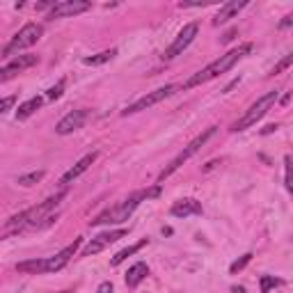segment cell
<instances>
[{
  "label": "cell",
  "mask_w": 293,
  "mask_h": 293,
  "mask_svg": "<svg viewBox=\"0 0 293 293\" xmlns=\"http://www.w3.org/2000/svg\"><path fill=\"white\" fill-rule=\"evenodd\" d=\"M197 32H199V25H197V23H188V25H184V30H181L179 35H177V39L172 41V46H169V48L163 53V60H174L177 55L184 53V50L188 48V46L195 41Z\"/></svg>",
  "instance_id": "52a82bcc"
},
{
  "label": "cell",
  "mask_w": 293,
  "mask_h": 293,
  "mask_svg": "<svg viewBox=\"0 0 293 293\" xmlns=\"http://www.w3.org/2000/svg\"><path fill=\"white\" fill-rule=\"evenodd\" d=\"M147 275H149V266H147L144 261H138L135 266H131L129 273H126V286L135 288L144 277H147Z\"/></svg>",
  "instance_id": "9a60e30c"
},
{
  "label": "cell",
  "mask_w": 293,
  "mask_h": 293,
  "mask_svg": "<svg viewBox=\"0 0 293 293\" xmlns=\"http://www.w3.org/2000/svg\"><path fill=\"white\" fill-rule=\"evenodd\" d=\"M41 35H44V28H41L39 23L23 25V28H21L14 37H12L10 44L3 48V55H5V57H10L12 53H16V50H21V48H30L32 44H37V41L41 39Z\"/></svg>",
  "instance_id": "5b68a950"
},
{
  "label": "cell",
  "mask_w": 293,
  "mask_h": 293,
  "mask_svg": "<svg viewBox=\"0 0 293 293\" xmlns=\"http://www.w3.org/2000/svg\"><path fill=\"white\" fill-rule=\"evenodd\" d=\"M177 90H179L177 85H165V87H158V90L149 92V94H147V96L138 99V101H135V103H131L126 110H122V114H124V117H129V114L142 112V110L151 108V105H156V103H160V101H165V99H167V96H172Z\"/></svg>",
  "instance_id": "8992f818"
},
{
  "label": "cell",
  "mask_w": 293,
  "mask_h": 293,
  "mask_svg": "<svg viewBox=\"0 0 293 293\" xmlns=\"http://www.w3.org/2000/svg\"><path fill=\"white\" fill-rule=\"evenodd\" d=\"M233 37H236V30H229L227 35H224V37H222V39H220V41H222V44H229V41H231Z\"/></svg>",
  "instance_id": "f1b7e54d"
},
{
  "label": "cell",
  "mask_w": 293,
  "mask_h": 293,
  "mask_svg": "<svg viewBox=\"0 0 293 293\" xmlns=\"http://www.w3.org/2000/svg\"><path fill=\"white\" fill-rule=\"evenodd\" d=\"M87 10H92V3H87V0H62V3L50 7L48 19H67V16L83 14Z\"/></svg>",
  "instance_id": "9c48e42d"
},
{
  "label": "cell",
  "mask_w": 293,
  "mask_h": 293,
  "mask_svg": "<svg viewBox=\"0 0 293 293\" xmlns=\"http://www.w3.org/2000/svg\"><path fill=\"white\" fill-rule=\"evenodd\" d=\"M158 195H160V186H154V188H147V190H140V193H133L129 199H124V202L117 204V206H112V209L103 211V213H101L96 220H92V227H96V224L124 222V220L131 218V213L138 209L142 199H154V197H158Z\"/></svg>",
  "instance_id": "7a4b0ae2"
},
{
  "label": "cell",
  "mask_w": 293,
  "mask_h": 293,
  "mask_svg": "<svg viewBox=\"0 0 293 293\" xmlns=\"http://www.w3.org/2000/svg\"><path fill=\"white\" fill-rule=\"evenodd\" d=\"M169 213L174 218H188V215H202V204L193 197H186V199H179V202L172 204V209Z\"/></svg>",
  "instance_id": "7c38bea8"
},
{
  "label": "cell",
  "mask_w": 293,
  "mask_h": 293,
  "mask_svg": "<svg viewBox=\"0 0 293 293\" xmlns=\"http://www.w3.org/2000/svg\"><path fill=\"white\" fill-rule=\"evenodd\" d=\"M250 261H252V252H245L243 257H241V259H236V261H233L231 266H229V273H231V275L241 273V270H243V268H245V266H248Z\"/></svg>",
  "instance_id": "7402d4cb"
},
{
  "label": "cell",
  "mask_w": 293,
  "mask_h": 293,
  "mask_svg": "<svg viewBox=\"0 0 293 293\" xmlns=\"http://www.w3.org/2000/svg\"><path fill=\"white\" fill-rule=\"evenodd\" d=\"M37 62H39V57H37V55H19V57H14V60H12L10 65H5L3 69H0V80L5 83V80H10L12 76L19 74V71L35 67Z\"/></svg>",
  "instance_id": "8fae6325"
},
{
  "label": "cell",
  "mask_w": 293,
  "mask_h": 293,
  "mask_svg": "<svg viewBox=\"0 0 293 293\" xmlns=\"http://www.w3.org/2000/svg\"><path fill=\"white\" fill-rule=\"evenodd\" d=\"M14 103H16V96H5V99L0 101V112H10Z\"/></svg>",
  "instance_id": "484cf974"
},
{
  "label": "cell",
  "mask_w": 293,
  "mask_h": 293,
  "mask_svg": "<svg viewBox=\"0 0 293 293\" xmlns=\"http://www.w3.org/2000/svg\"><path fill=\"white\" fill-rule=\"evenodd\" d=\"M282 279L273 277V275H261V293H270V288L275 286H282Z\"/></svg>",
  "instance_id": "44dd1931"
},
{
  "label": "cell",
  "mask_w": 293,
  "mask_h": 293,
  "mask_svg": "<svg viewBox=\"0 0 293 293\" xmlns=\"http://www.w3.org/2000/svg\"><path fill=\"white\" fill-rule=\"evenodd\" d=\"M147 243H149V241H147V239H142V241H140V243H135V245H131V248H126V250H122V252H117L112 259H110V266H120L122 261H126V259H129L131 254H135V252H138V250H142Z\"/></svg>",
  "instance_id": "d6986e66"
},
{
  "label": "cell",
  "mask_w": 293,
  "mask_h": 293,
  "mask_svg": "<svg viewBox=\"0 0 293 293\" xmlns=\"http://www.w3.org/2000/svg\"><path fill=\"white\" fill-rule=\"evenodd\" d=\"M87 117H90V112H87V110H74V112L65 114V117L57 122V126H55V133H57V135H69V133H74V131L83 129L85 122H87Z\"/></svg>",
  "instance_id": "30bf717a"
},
{
  "label": "cell",
  "mask_w": 293,
  "mask_h": 293,
  "mask_svg": "<svg viewBox=\"0 0 293 293\" xmlns=\"http://www.w3.org/2000/svg\"><path fill=\"white\" fill-rule=\"evenodd\" d=\"M291 25H293V14H288L286 19L279 21V28H291Z\"/></svg>",
  "instance_id": "83f0119b"
},
{
  "label": "cell",
  "mask_w": 293,
  "mask_h": 293,
  "mask_svg": "<svg viewBox=\"0 0 293 293\" xmlns=\"http://www.w3.org/2000/svg\"><path fill=\"white\" fill-rule=\"evenodd\" d=\"M252 48H254L252 44H241L239 48L229 50L227 55H220L218 60L211 62L209 67H204V69L199 71V74L190 76V78L184 83V90H193V87H197V85L209 83V80H213V78H218V76H222L224 71H229L233 65H236V62L243 60V57H245L248 53H252Z\"/></svg>",
  "instance_id": "6da1fadb"
},
{
  "label": "cell",
  "mask_w": 293,
  "mask_h": 293,
  "mask_svg": "<svg viewBox=\"0 0 293 293\" xmlns=\"http://www.w3.org/2000/svg\"><path fill=\"white\" fill-rule=\"evenodd\" d=\"M94 160H96V154H94V151H92V154H87V156H83V158H80L78 163L74 165V167H71V169H67V172L62 174L60 184H62V186H69L71 181H74V179H78V177H80V174H83V172H87V167H90V165L94 163Z\"/></svg>",
  "instance_id": "4fadbf2b"
},
{
  "label": "cell",
  "mask_w": 293,
  "mask_h": 293,
  "mask_svg": "<svg viewBox=\"0 0 293 293\" xmlns=\"http://www.w3.org/2000/svg\"><path fill=\"white\" fill-rule=\"evenodd\" d=\"M126 233H129L126 229H114V231H103V233H99V236H94V239H92L90 243L85 245L83 257H92V254L101 252V250H105L108 245H112V243H117L120 239H124Z\"/></svg>",
  "instance_id": "ba28073f"
},
{
  "label": "cell",
  "mask_w": 293,
  "mask_h": 293,
  "mask_svg": "<svg viewBox=\"0 0 293 293\" xmlns=\"http://www.w3.org/2000/svg\"><path fill=\"white\" fill-rule=\"evenodd\" d=\"M60 293H71V291H60Z\"/></svg>",
  "instance_id": "d6a6232c"
},
{
  "label": "cell",
  "mask_w": 293,
  "mask_h": 293,
  "mask_svg": "<svg viewBox=\"0 0 293 293\" xmlns=\"http://www.w3.org/2000/svg\"><path fill=\"white\" fill-rule=\"evenodd\" d=\"M275 101H277V92H275V90L273 92H266L263 96H259V99L250 105L248 112H245L239 122H233V124H231V131H245V129H250V126H254L263 117V114L273 108Z\"/></svg>",
  "instance_id": "3957f363"
},
{
  "label": "cell",
  "mask_w": 293,
  "mask_h": 293,
  "mask_svg": "<svg viewBox=\"0 0 293 293\" xmlns=\"http://www.w3.org/2000/svg\"><path fill=\"white\" fill-rule=\"evenodd\" d=\"M277 129H279L277 124H268V126H266V129L261 131V133H263V135H268V133H275V131H277Z\"/></svg>",
  "instance_id": "f546056e"
},
{
  "label": "cell",
  "mask_w": 293,
  "mask_h": 293,
  "mask_svg": "<svg viewBox=\"0 0 293 293\" xmlns=\"http://www.w3.org/2000/svg\"><path fill=\"white\" fill-rule=\"evenodd\" d=\"M117 55V48H108V50H101V53H96V55H92V57H85L83 60V65L85 67H101V65H105V62H110Z\"/></svg>",
  "instance_id": "ac0fdd59"
},
{
  "label": "cell",
  "mask_w": 293,
  "mask_h": 293,
  "mask_svg": "<svg viewBox=\"0 0 293 293\" xmlns=\"http://www.w3.org/2000/svg\"><path fill=\"white\" fill-rule=\"evenodd\" d=\"M44 169H37V172H30V174H23V177H19V186H25V188H30V186L39 184L41 179H44Z\"/></svg>",
  "instance_id": "ffe728a7"
},
{
  "label": "cell",
  "mask_w": 293,
  "mask_h": 293,
  "mask_svg": "<svg viewBox=\"0 0 293 293\" xmlns=\"http://www.w3.org/2000/svg\"><path fill=\"white\" fill-rule=\"evenodd\" d=\"M213 135H215V126H211V129H206V131H204V133H199V135H197V138H195V140H193V142H190V144H188V147H186V149H184V151H181V154H179V156H177V158H174V160H172V163H169V165H167V167H165V169H163V172H160V174H158V181H165V179H167V177H172V174H174V172H177V169H179V167H181V165H184V163H186V160H188V158H190V156H195V154H197V151H199V149H202L204 144L209 142V138H213Z\"/></svg>",
  "instance_id": "277c9868"
},
{
  "label": "cell",
  "mask_w": 293,
  "mask_h": 293,
  "mask_svg": "<svg viewBox=\"0 0 293 293\" xmlns=\"http://www.w3.org/2000/svg\"><path fill=\"white\" fill-rule=\"evenodd\" d=\"M231 291H233V293H245V288H243V286H233Z\"/></svg>",
  "instance_id": "1f68e13d"
},
{
  "label": "cell",
  "mask_w": 293,
  "mask_h": 293,
  "mask_svg": "<svg viewBox=\"0 0 293 293\" xmlns=\"http://www.w3.org/2000/svg\"><path fill=\"white\" fill-rule=\"evenodd\" d=\"M16 270L25 275H41L46 273V259H30V261L16 263Z\"/></svg>",
  "instance_id": "e0dca14e"
},
{
  "label": "cell",
  "mask_w": 293,
  "mask_h": 293,
  "mask_svg": "<svg viewBox=\"0 0 293 293\" xmlns=\"http://www.w3.org/2000/svg\"><path fill=\"white\" fill-rule=\"evenodd\" d=\"M96 293H112V284H110V282H101L99 288H96Z\"/></svg>",
  "instance_id": "4316f807"
},
{
  "label": "cell",
  "mask_w": 293,
  "mask_h": 293,
  "mask_svg": "<svg viewBox=\"0 0 293 293\" xmlns=\"http://www.w3.org/2000/svg\"><path fill=\"white\" fill-rule=\"evenodd\" d=\"M284 172H286V190L293 193V158L291 156H284Z\"/></svg>",
  "instance_id": "603a6c76"
},
{
  "label": "cell",
  "mask_w": 293,
  "mask_h": 293,
  "mask_svg": "<svg viewBox=\"0 0 293 293\" xmlns=\"http://www.w3.org/2000/svg\"><path fill=\"white\" fill-rule=\"evenodd\" d=\"M41 103H44V99H41V96H32V99H28L25 103L19 105V110H16V120H21V122L28 120L30 114H35L37 110L41 108Z\"/></svg>",
  "instance_id": "2e32d148"
},
{
  "label": "cell",
  "mask_w": 293,
  "mask_h": 293,
  "mask_svg": "<svg viewBox=\"0 0 293 293\" xmlns=\"http://www.w3.org/2000/svg\"><path fill=\"white\" fill-rule=\"evenodd\" d=\"M239 83H241V78L231 80V83H229V85H227V87H224V94H227V92H231V90H233V87H236V85H239Z\"/></svg>",
  "instance_id": "4dcf8cb0"
},
{
  "label": "cell",
  "mask_w": 293,
  "mask_h": 293,
  "mask_svg": "<svg viewBox=\"0 0 293 293\" xmlns=\"http://www.w3.org/2000/svg\"><path fill=\"white\" fill-rule=\"evenodd\" d=\"M65 80H57V83H55L53 85V87H50V90H48V99L50 101H55V99H60V96H62V92H65Z\"/></svg>",
  "instance_id": "d4e9b609"
},
{
  "label": "cell",
  "mask_w": 293,
  "mask_h": 293,
  "mask_svg": "<svg viewBox=\"0 0 293 293\" xmlns=\"http://www.w3.org/2000/svg\"><path fill=\"white\" fill-rule=\"evenodd\" d=\"M243 7H248V0H229V3H224L222 7H220V12L215 14L213 19V25H220V23H227L229 19H233V16L239 14Z\"/></svg>",
  "instance_id": "5bb4252c"
},
{
  "label": "cell",
  "mask_w": 293,
  "mask_h": 293,
  "mask_svg": "<svg viewBox=\"0 0 293 293\" xmlns=\"http://www.w3.org/2000/svg\"><path fill=\"white\" fill-rule=\"evenodd\" d=\"M288 67H293V53H288L286 57H284V60H279L277 65L273 67V71H270V74H282V71L288 69Z\"/></svg>",
  "instance_id": "cb8c5ba5"
}]
</instances>
